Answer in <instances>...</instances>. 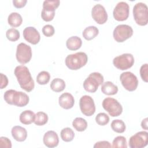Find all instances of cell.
I'll return each mask as SVG.
<instances>
[{
	"instance_id": "ffe728a7",
	"label": "cell",
	"mask_w": 148,
	"mask_h": 148,
	"mask_svg": "<svg viewBox=\"0 0 148 148\" xmlns=\"http://www.w3.org/2000/svg\"><path fill=\"white\" fill-rule=\"evenodd\" d=\"M35 113L30 110H25L21 113L19 119L20 122L25 125H28L34 122Z\"/></svg>"
},
{
	"instance_id": "5b68a950",
	"label": "cell",
	"mask_w": 148,
	"mask_h": 148,
	"mask_svg": "<svg viewBox=\"0 0 148 148\" xmlns=\"http://www.w3.org/2000/svg\"><path fill=\"white\" fill-rule=\"evenodd\" d=\"M133 16L137 24L141 26L147 25L148 22L147 5L143 2L136 3L133 8Z\"/></svg>"
},
{
	"instance_id": "9a60e30c",
	"label": "cell",
	"mask_w": 148,
	"mask_h": 148,
	"mask_svg": "<svg viewBox=\"0 0 148 148\" xmlns=\"http://www.w3.org/2000/svg\"><path fill=\"white\" fill-rule=\"evenodd\" d=\"M23 36L25 40L32 45H36L40 39V34L33 27H27L23 30Z\"/></svg>"
},
{
	"instance_id": "d6a6232c",
	"label": "cell",
	"mask_w": 148,
	"mask_h": 148,
	"mask_svg": "<svg viewBox=\"0 0 148 148\" xmlns=\"http://www.w3.org/2000/svg\"><path fill=\"white\" fill-rule=\"evenodd\" d=\"M95 121L99 125H105L109 121V117L105 113H99L95 117Z\"/></svg>"
},
{
	"instance_id": "1f68e13d",
	"label": "cell",
	"mask_w": 148,
	"mask_h": 148,
	"mask_svg": "<svg viewBox=\"0 0 148 148\" xmlns=\"http://www.w3.org/2000/svg\"><path fill=\"white\" fill-rule=\"evenodd\" d=\"M6 36L8 40L12 42H15L20 38V32L15 28H10L7 30Z\"/></svg>"
},
{
	"instance_id": "d6986e66",
	"label": "cell",
	"mask_w": 148,
	"mask_h": 148,
	"mask_svg": "<svg viewBox=\"0 0 148 148\" xmlns=\"http://www.w3.org/2000/svg\"><path fill=\"white\" fill-rule=\"evenodd\" d=\"M101 91L104 94L108 95H115L118 92V87L110 81H107L102 83L101 86Z\"/></svg>"
},
{
	"instance_id": "5bb4252c",
	"label": "cell",
	"mask_w": 148,
	"mask_h": 148,
	"mask_svg": "<svg viewBox=\"0 0 148 148\" xmlns=\"http://www.w3.org/2000/svg\"><path fill=\"white\" fill-rule=\"evenodd\" d=\"M91 16L98 24H103L108 20V14L105 8L101 4H96L91 10Z\"/></svg>"
},
{
	"instance_id": "60d3db41",
	"label": "cell",
	"mask_w": 148,
	"mask_h": 148,
	"mask_svg": "<svg viewBox=\"0 0 148 148\" xmlns=\"http://www.w3.org/2000/svg\"><path fill=\"white\" fill-rule=\"evenodd\" d=\"M147 118L144 119L141 122V127L144 130H147Z\"/></svg>"
},
{
	"instance_id": "2e32d148",
	"label": "cell",
	"mask_w": 148,
	"mask_h": 148,
	"mask_svg": "<svg viewBox=\"0 0 148 148\" xmlns=\"http://www.w3.org/2000/svg\"><path fill=\"white\" fill-rule=\"evenodd\" d=\"M43 141L46 146L50 148H53L58 146L59 139L57 134L55 131H48L45 134Z\"/></svg>"
},
{
	"instance_id": "3957f363",
	"label": "cell",
	"mask_w": 148,
	"mask_h": 148,
	"mask_svg": "<svg viewBox=\"0 0 148 148\" xmlns=\"http://www.w3.org/2000/svg\"><path fill=\"white\" fill-rule=\"evenodd\" d=\"M88 57L84 52H77L66 56L65 62L66 66L71 70H77L84 66L87 62Z\"/></svg>"
},
{
	"instance_id": "44dd1931",
	"label": "cell",
	"mask_w": 148,
	"mask_h": 148,
	"mask_svg": "<svg viewBox=\"0 0 148 148\" xmlns=\"http://www.w3.org/2000/svg\"><path fill=\"white\" fill-rule=\"evenodd\" d=\"M82 45V39L77 36L69 38L66 42V47L70 50H76L80 48Z\"/></svg>"
},
{
	"instance_id": "4316f807",
	"label": "cell",
	"mask_w": 148,
	"mask_h": 148,
	"mask_svg": "<svg viewBox=\"0 0 148 148\" xmlns=\"http://www.w3.org/2000/svg\"><path fill=\"white\" fill-rule=\"evenodd\" d=\"M60 135L62 140L68 142L72 141L73 139L75 137V133L71 128L66 127L63 128L61 130Z\"/></svg>"
},
{
	"instance_id": "7a4b0ae2",
	"label": "cell",
	"mask_w": 148,
	"mask_h": 148,
	"mask_svg": "<svg viewBox=\"0 0 148 148\" xmlns=\"http://www.w3.org/2000/svg\"><path fill=\"white\" fill-rule=\"evenodd\" d=\"M5 101L10 105L18 107L26 106L29 102V97L25 92L17 91L14 90H7L3 95Z\"/></svg>"
},
{
	"instance_id": "277c9868",
	"label": "cell",
	"mask_w": 148,
	"mask_h": 148,
	"mask_svg": "<svg viewBox=\"0 0 148 148\" xmlns=\"http://www.w3.org/2000/svg\"><path fill=\"white\" fill-rule=\"evenodd\" d=\"M103 76L99 72L91 73L83 82L84 90L89 92H95L99 85L103 83Z\"/></svg>"
},
{
	"instance_id": "6da1fadb",
	"label": "cell",
	"mask_w": 148,
	"mask_h": 148,
	"mask_svg": "<svg viewBox=\"0 0 148 148\" xmlns=\"http://www.w3.org/2000/svg\"><path fill=\"white\" fill-rule=\"evenodd\" d=\"M14 73L22 89L27 92H30L34 88V81L26 66H17L14 69Z\"/></svg>"
},
{
	"instance_id": "8fae6325",
	"label": "cell",
	"mask_w": 148,
	"mask_h": 148,
	"mask_svg": "<svg viewBox=\"0 0 148 148\" xmlns=\"http://www.w3.org/2000/svg\"><path fill=\"white\" fill-rule=\"evenodd\" d=\"M79 106L82 113L86 116H91L95 112V106L94 100L89 95H85L80 98Z\"/></svg>"
},
{
	"instance_id": "8d00e7d4",
	"label": "cell",
	"mask_w": 148,
	"mask_h": 148,
	"mask_svg": "<svg viewBox=\"0 0 148 148\" xmlns=\"http://www.w3.org/2000/svg\"><path fill=\"white\" fill-rule=\"evenodd\" d=\"M0 147L1 148H11L12 143L10 140L6 137L1 136L0 138Z\"/></svg>"
},
{
	"instance_id": "8992f818",
	"label": "cell",
	"mask_w": 148,
	"mask_h": 148,
	"mask_svg": "<svg viewBox=\"0 0 148 148\" xmlns=\"http://www.w3.org/2000/svg\"><path fill=\"white\" fill-rule=\"evenodd\" d=\"M103 108L112 117H117L120 116L123 112V107L119 102L113 98L108 97L102 101Z\"/></svg>"
},
{
	"instance_id": "cb8c5ba5",
	"label": "cell",
	"mask_w": 148,
	"mask_h": 148,
	"mask_svg": "<svg viewBox=\"0 0 148 148\" xmlns=\"http://www.w3.org/2000/svg\"><path fill=\"white\" fill-rule=\"evenodd\" d=\"M50 88L53 91L61 92L65 88V83L64 80L60 78L54 79L50 83Z\"/></svg>"
},
{
	"instance_id": "e575fe53",
	"label": "cell",
	"mask_w": 148,
	"mask_h": 148,
	"mask_svg": "<svg viewBox=\"0 0 148 148\" xmlns=\"http://www.w3.org/2000/svg\"><path fill=\"white\" fill-rule=\"evenodd\" d=\"M140 75L142 79L145 82L148 81V65L145 64L142 65L140 68Z\"/></svg>"
},
{
	"instance_id": "9c48e42d",
	"label": "cell",
	"mask_w": 148,
	"mask_h": 148,
	"mask_svg": "<svg viewBox=\"0 0 148 148\" xmlns=\"http://www.w3.org/2000/svg\"><path fill=\"white\" fill-rule=\"evenodd\" d=\"M120 80L123 86L129 91L135 90L138 85V80L136 76L131 72H123L120 76Z\"/></svg>"
},
{
	"instance_id": "30bf717a",
	"label": "cell",
	"mask_w": 148,
	"mask_h": 148,
	"mask_svg": "<svg viewBox=\"0 0 148 148\" xmlns=\"http://www.w3.org/2000/svg\"><path fill=\"white\" fill-rule=\"evenodd\" d=\"M16 56L17 61L20 64L28 63L32 58L31 47L24 43H20L17 45Z\"/></svg>"
},
{
	"instance_id": "ac0fdd59",
	"label": "cell",
	"mask_w": 148,
	"mask_h": 148,
	"mask_svg": "<svg viewBox=\"0 0 148 148\" xmlns=\"http://www.w3.org/2000/svg\"><path fill=\"white\" fill-rule=\"evenodd\" d=\"M13 138L18 142L24 141L27 136V132L25 128L20 125L14 126L11 131Z\"/></svg>"
},
{
	"instance_id": "ba28073f",
	"label": "cell",
	"mask_w": 148,
	"mask_h": 148,
	"mask_svg": "<svg viewBox=\"0 0 148 148\" xmlns=\"http://www.w3.org/2000/svg\"><path fill=\"white\" fill-rule=\"evenodd\" d=\"M113 64L117 69L124 71L133 66L134 64V57L130 53H124L114 58Z\"/></svg>"
},
{
	"instance_id": "4fadbf2b",
	"label": "cell",
	"mask_w": 148,
	"mask_h": 148,
	"mask_svg": "<svg viewBox=\"0 0 148 148\" xmlns=\"http://www.w3.org/2000/svg\"><path fill=\"white\" fill-rule=\"evenodd\" d=\"M130 7L127 3L121 1L117 3L113 12L114 19L119 21L126 20L129 16Z\"/></svg>"
},
{
	"instance_id": "484cf974",
	"label": "cell",
	"mask_w": 148,
	"mask_h": 148,
	"mask_svg": "<svg viewBox=\"0 0 148 148\" xmlns=\"http://www.w3.org/2000/svg\"><path fill=\"white\" fill-rule=\"evenodd\" d=\"M111 128L116 132L123 133L125 130V125L124 122L119 119L114 120L111 123Z\"/></svg>"
},
{
	"instance_id": "f1b7e54d",
	"label": "cell",
	"mask_w": 148,
	"mask_h": 148,
	"mask_svg": "<svg viewBox=\"0 0 148 148\" xmlns=\"http://www.w3.org/2000/svg\"><path fill=\"white\" fill-rule=\"evenodd\" d=\"M60 3L59 0H46L43 3V9L48 12H55V10L59 6Z\"/></svg>"
},
{
	"instance_id": "603a6c76",
	"label": "cell",
	"mask_w": 148,
	"mask_h": 148,
	"mask_svg": "<svg viewBox=\"0 0 148 148\" xmlns=\"http://www.w3.org/2000/svg\"><path fill=\"white\" fill-rule=\"evenodd\" d=\"M8 21L11 27H17L22 24L23 18L19 13L17 12H12L9 15Z\"/></svg>"
},
{
	"instance_id": "7402d4cb",
	"label": "cell",
	"mask_w": 148,
	"mask_h": 148,
	"mask_svg": "<svg viewBox=\"0 0 148 148\" xmlns=\"http://www.w3.org/2000/svg\"><path fill=\"white\" fill-rule=\"evenodd\" d=\"M99 34V30L95 26H89L86 27L82 32L83 38L87 40H90L95 38Z\"/></svg>"
},
{
	"instance_id": "f35d334b",
	"label": "cell",
	"mask_w": 148,
	"mask_h": 148,
	"mask_svg": "<svg viewBox=\"0 0 148 148\" xmlns=\"http://www.w3.org/2000/svg\"><path fill=\"white\" fill-rule=\"evenodd\" d=\"M112 146L108 141L103 140L99 141L95 143L94 145V148H99V147H111Z\"/></svg>"
},
{
	"instance_id": "836d02e7",
	"label": "cell",
	"mask_w": 148,
	"mask_h": 148,
	"mask_svg": "<svg viewBox=\"0 0 148 148\" xmlns=\"http://www.w3.org/2000/svg\"><path fill=\"white\" fill-rule=\"evenodd\" d=\"M55 16V12H48L42 9L41 12L42 18L45 21H51Z\"/></svg>"
},
{
	"instance_id": "d590c367",
	"label": "cell",
	"mask_w": 148,
	"mask_h": 148,
	"mask_svg": "<svg viewBox=\"0 0 148 148\" xmlns=\"http://www.w3.org/2000/svg\"><path fill=\"white\" fill-rule=\"evenodd\" d=\"M54 32H55L54 28L53 26L51 25L47 24V25H45L42 28V32L43 35L47 37H50L53 36L54 34Z\"/></svg>"
},
{
	"instance_id": "ab89813d",
	"label": "cell",
	"mask_w": 148,
	"mask_h": 148,
	"mask_svg": "<svg viewBox=\"0 0 148 148\" xmlns=\"http://www.w3.org/2000/svg\"><path fill=\"white\" fill-rule=\"evenodd\" d=\"M27 2V0H13V3L15 8H21L25 6Z\"/></svg>"
},
{
	"instance_id": "d4e9b609",
	"label": "cell",
	"mask_w": 148,
	"mask_h": 148,
	"mask_svg": "<svg viewBox=\"0 0 148 148\" xmlns=\"http://www.w3.org/2000/svg\"><path fill=\"white\" fill-rule=\"evenodd\" d=\"M73 128L79 132H82L86 130L87 123L86 120L82 117H76L72 122Z\"/></svg>"
},
{
	"instance_id": "4dcf8cb0",
	"label": "cell",
	"mask_w": 148,
	"mask_h": 148,
	"mask_svg": "<svg viewBox=\"0 0 148 148\" xmlns=\"http://www.w3.org/2000/svg\"><path fill=\"white\" fill-rule=\"evenodd\" d=\"M112 146L114 148H127V140L124 136H118L116 137L112 142Z\"/></svg>"
},
{
	"instance_id": "52a82bcc",
	"label": "cell",
	"mask_w": 148,
	"mask_h": 148,
	"mask_svg": "<svg viewBox=\"0 0 148 148\" xmlns=\"http://www.w3.org/2000/svg\"><path fill=\"white\" fill-rule=\"evenodd\" d=\"M133 35L132 27L127 24H120L116 27L113 32L114 39L119 42H123Z\"/></svg>"
},
{
	"instance_id": "e0dca14e",
	"label": "cell",
	"mask_w": 148,
	"mask_h": 148,
	"mask_svg": "<svg viewBox=\"0 0 148 148\" xmlns=\"http://www.w3.org/2000/svg\"><path fill=\"white\" fill-rule=\"evenodd\" d=\"M60 106L65 109H71L75 103V99L73 95L69 92H64L62 94L58 99Z\"/></svg>"
},
{
	"instance_id": "74e56055",
	"label": "cell",
	"mask_w": 148,
	"mask_h": 148,
	"mask_svg": "<svg viewBox=\"0 0 148 148\" xmlns=\"http://www.w3.org/2000/svg\"><path fill=\"white\" fill-rule=\"evenodd\" d=\"M1 75V84H0V88L3 89L6 87L8 84V79L7 76L3 74L2 73H0Z\"/></svg>"
},
{
	"instance_id": "7c38bea8",
	"label": "cell",
	"mask_w": 148,
	"mask_h": 148,
	"mask_svg": "<svg viewBox=\"0 0 148 148\" xmlns=\"http://www.w3.org/2000/svg\"><path fill=\"white\" fill-rule=\"evenodd\" d=\"M148 133L146 131H139L131 136L129 139L131 148H142L147 145Z\"/></svg>"
},
{
	"instance_id": "83f0119b",
	"label": "cell",
	"mask_w": 148,
	"mask_h": 148,
	"mask_svg": "<svg viewBox=\"0 0 148 148\" xmlns=\"http://www.w3.org/2000/svg\"><path fill=\"white\" fill-rule=\"evenodd\" d=\"M48 121L47 114L43 112H38L35 114L34 123L35 125L41 126L46 124Z\"/></svg>"
},
{
	"instance_id": "f546056e",
	"label": "cell",
	"mask_w": 148,
	"mask_h": 148,
	"mask_svg": "<svg viewBox=\"0 0 148 148\" xmlns=\"http://www.w3.org/2000/svg\"><path fill=\"white\" fill-rule=\"evenodd\" d=\"M50 73L45 71H41L38 73L36 76V82L39 84L45 85L50 80Z\"/></svg>"
}]
</instances>
